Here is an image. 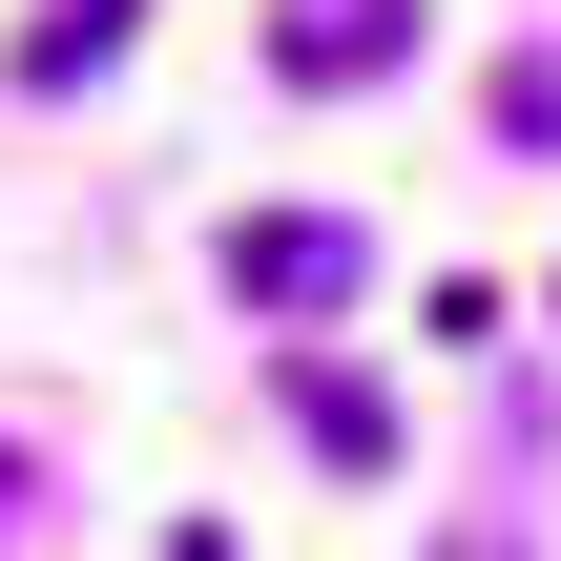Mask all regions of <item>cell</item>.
Here are the masks:
<instances>
[{
  "label": "cell",
  "mask_w": 561,
  "mask_h": 561,
  "mask_svg": "<svg viewBox=\"0 0 561 561\" xmlns=\"http://www.w3.org/2000/svg\"><path fill=\"white\" fill-rule=\"evenodd\" d=\"M229 291L312 333V312H354V291H375V229H354V208H250V229H229Z\"/></svg>",
  "instance_id": "obj_1"
},
{
  "label": "cell",
  "mask_w": 561,
  "mask_h": 561,
  "mask_svg": "<svg viewBox=\"0 0 561 561\" xmlns=\"http://www.w3.org/2000/svg\"><path fill=\"white\" fill-rule=\"evenodd\" d=\"M271 62L291 83H396L416 62V0H271Z\"/></svg>",
  "instance_id": "obj_2"
},
{
  "label": "cell",
  "mask_w": 561,
  "mask_h": 561,
  "mask_svg": "<svg viewBox=\"0 0 561 561\" xmlns=\"http://www.w3.org/2000/svg\"><path fill=\"white\" fill-rule=\"evenodd\" d=\"M291 437H312L333 479H396V396H375V375H333V354H291Z\"/></svg>",
  "instance_id": "obj_3"
},
{
  "label": "cell",
  "mask_w": 561,
  "mask_h": 561,
  "mask_svg": "<svg viewBox=\"0 0 561 561\" xmlns=\"http://www.w3.org/2000/svg\"><path fill=\"white\" fill-rule=\"evenodd\" d=\"M125 21H146V0H42V21H21V83H42V104H62V83H104V62H125Z\"/></svg>",
  "instance_id": "obj_4"
},
{
  "label": "cell",
  "mask_w": 561,
  "mask_h": 561,
  "mask_svg": "<svg viewBox=\"0 0 561 561\" xmlns=\"http://www.w3.org/2000/svg\"><path fill=\"white\" fill-rule=\"evenodd\" d=\"M479 104H500V146H520V167H561V42H500V83H479Z\"/></svg>",
  "instance_id": "obj_5"
}]
</instances>
